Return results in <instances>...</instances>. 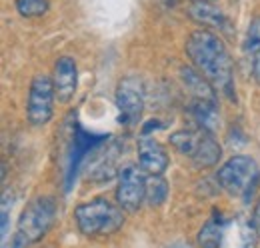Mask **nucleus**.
Listing matches in <instances>:
<instances>
[{
    "label": "nucleus",
    "instance_id": "obj_1",
    "mask_svg": "<svg viewBox=\"0 0 260 248\" xmlns=\"http://www.w3.org/2000/svg\"><path fill=\"white\" fill-rule=\"evenodd\" d=\"M184 50L196 70L214 86V90L230 100L236 98L234 66L226 44L216 32L198 28L186 38Z\"/></svg>",
    "mask_w": 260,
    "mask_h": 248
},
{
    "label": "nucleus",
    "instance_id": "obj_2",
    "mask_svg": "<svg viewBox=\"0 0 260 248\" xmlns=\"http://www.w3.org/2000/svg\"><path fill=\"white\" fill-rule=\"evenodd\" d=\"M124 208L116 202H110L108 198H94L88 202H82L74 208V220L86 238L98 236H110L118 232L124 224Z\"/></svg>",
    "mask_w": 260,
    "mask_h": 248
},
{
    "label": "nucleus",
    "instance_id": "obj_3",
    "mask_svg": "<svg viewBox=\"0 0 260 248\" xmlns=\"http://www.w3.org/2000/svg\"><path fill=\"white\" fill-rule=\"evenodd\" d=\"M216 180L220 188L232 198H240L242 202H250L260 184V168L254 158L236 154L228 158L218 168Z\"/></svg>",
    "mask_w": 260,
    "mask_h": 248
},
{
    "label": "nucleus",
    "instance_id": "obj_4",
    "mask_svg": "<svg viewBox=\"0 0 260 248\" xmlns=\"http://www.w3.org/2000/svg\"><path fill=\"white\" fill-rule=\"evenodd\" d=\"M56 220V202L52 196H38L18 218L12 246H28L46 236Z\"/></svg>",
    "mask_w": 260,
    "mask_h": 248
},
{
    "label": "nucleus",
    "instance_id": "obj_5",
    "mask_svg": "<svg viewBox=\"0 0 260 248\" xmlns=\"http://www.w3.org/2000/svg\"><path fill=\"white\" fill-rule=\"evenodd\" d=\"M118 184H116V202L126 210L136 212L142 202H146V172L140 164H124L118 168Z\"/></svg>",
    "mask_w": 260,
    "mask_h": 248
},
{
    "label": "nucleus",
    "instance_id": "obj_6",
    "mask_svg": "<svg viewBox=\"0 0 260 248\" xmlns=\"http://www.w3.org/2000/svg\"><path fill=\"white\" fill-rule=\"evenodd\" d=\"M54 82L48 74H36L30 82L28 100H26V118L32 126H44L50 122L54 112Z\"/></svg>",
    "mask_w": 260,
    "mask_h": 248
},
{
    "label": "nucleus",
    "instance_id": "obj_7",
    "mask_svg": "<svg viewBox=\"0 0 260 248\" xmlns=\"http://www.w3.org/2000/svg\"><path fill=\"white\" fill-rule=\"evenodd\" d=\"M118 122L126 128L136 126L144 110V86L138 76H124L116 86Z\"/></svg>",
    "mask_w": 260,
    "mask_h": 248
},
{
    "label": "nucleus",
    "instance_id": "obj_8",
    "mask_svg": "<svg viewBox=\"0 0 260 248\" xmlns=\"http://www.w3.org/2000/svg\"><path fill=\"white\" fill-rule=\"evenodd\" d=\"M138 164L142 166V170L146 174H164V170L170 164L168 152L154 136H150L148 132H142L138 138Z\"/></svg>",
    "mask_w": 260,
    "mask_h": 248
},
{
    "label": "nucleus",
    "instance_id": "obj_9",
    "mask_svg": "<svg viewBox=\"0 0 260 248\" xmlns=\"http://www.w3.org/2000/svg\"><path fill=\"white\" fill-rule=\"evenodd\" d=\"M52 82H54V92L58 102H70L76 94L78 86V68L76 62L70 56H60L54 64L52 72Z\"/></svg>",
    "mask_w": 260,
    "mask_h": 248
},
{
    "label": "nucleus",
    "instance_id": "obj_10",
    "mask_svg": "<svg viewBox=\"0 0 260 248\" xmlns=\"http://www.w3.org/2000/svg\"><path fill=\"white\" fill-rule=\"evenodd\" d=\"M104 142V136H98V134H90L86 132L80 124H76L74 128V134H72V150H70V166H68V178H66V188H70L76 172H78V166L82 162L84 154H90L96 146H100Z\"/></svg>",
    "mask_w": 260,
    "mask_h": 248
},
{
    "label": "nucleus",
    "instance_id": "obj_11",
    "mask_svg": "<svg viewBox=\"0 0 260 248\" xmlns=\"http://www.w3.org/2000/svg\"><path fill=\"white\" fill-rule=\"evenodd\" d=\"M188 16L202 28H218L226 30L228 20L224 12L212 4V0H192L188 4Z\"/></svg>",
    "mask_w": 260,
    "mask_h": 248
},
{
    "label": "nucleus",
    "instance_id": "obj_12",
    "mask_svg": "<svg viewBox=\"0 0 260 248\" xmlns=\"http://www.w3.org/2000/svg\"><path fill=\"white\" fill-rule=\"evenodd\" d=\"M220 156H222V148H220V144L216 142L214 132L202 130V136H200V140H198V144H196L190 160L194 162L198 168H212V166L218 164Z\"/></svg>",
    "mask_w": 260,
    "mask_h": 248
},
{
    "label": "nucleus",
    "instance_id": "obj_13",
    "mask_svg": "<svg viewBox=\"0 0 260 248\" xmlns=\"http://www.w3.org/2000/svg\"><path fill=\"white\" fill-rule=\"evenodd\" d=\"M190 112L194 116L198 128H204L208 132H214L218 128V106L216 96H200L192 98Z\"/></svg>",
    "mask_w": 260,
    "mask_h": 248
},
{
    "label": "nucleus",
    "instance_id": "obj_14",
    "mask_svg": "<svg viewBox=\"0 0 260 248\" xmlns=\"http://www.w3.org/2000/svg\"><path fill=\"white\" fill-rule=\"evenodd\" d=\"M244 52L250 64L252 76L260 86V16H254L248 24L246 40H244Z\"/></svg>",
    "mask_w": 260,
    "mask_h": 248
},
{
    "label": "nucleus",
    "instance_id": "obj_15",
    "mask_svg": "<svg viewBox=\"0 0 260 248\" xmlns=\"http://www.w3.org/2000/svg\"><path fill=\"white\" fill-rule=\"evenodd\" d=\"M116 152H118V146L114 142H110V146H106V150L98 156L90 168V178L96 180V182H104V180H110L116 172V166H114V160H116Z\"/></svg>",
    "mask_w": 260,
    "mask_h": 248
},
{
    "label": "nucleus",
    "instance_id": "obj_16",
    "mask_svg": "<svg viewBox=\"0 0 260 248\" xmlns=\"http://www.w3.org/2000/svg\"><path fill=\"white\" fill-rule=\"evenodd\" d=\"M222 232H224V222H222L220 214L216 216V212H214V216L202 226V230L198 234V244L208 248L218 246L222 242Z\"/></svg>",
    "mask_w": 260,
    "mask_h": 248
},
{
    "label": "nucleus",
    "instance_id": "obj_17",
    "mask_svg": "<svg viewBox=\"0 0 260 248\" xmlns=\"http://www.w3.org/2000/svg\"><path fill=\"white\" fill-rule=\"evenodd\" d=\"M168 198V182L162 178V174H148L146 180V204L156 208L162 206Z\"/></svg>",
    "mask_w": 260,
    "mask_h": 248
},
{
    "label": "nucleus",
    "instance_id": "obj_18",
    "mask_svg": "<svg viewBox=\"0 0 260 248\" xmlns=\"http://www.w3.org/2000/svg\"><path fill=\"white\" fill-rule=\"evenodd\" d=\"M202 130L204 128H198V130H176L172 136H170V144L180 152V154L184 156H192L194 152L196 144H198V140H200V136H202Z\"/></svg>",
    "mask_w": 260,
    "mask_h": 248
},
{
    "label": "nucleus",
    "instance_id": "obj_19",
    "mask_svg": "<svg viewBox=\"0 0 260 248\" xmlns=\"http://www.w3.org/2000/svg\"><path fill=\"white\" fill-rule=\"evenodd\" d=\"M14 8L24 18H40L48 12L50 2L48 0H14Z\"/></svg>",
    "mask_w": 260,
    "mask_h": 248
},
{
    "label": "nucleus",
    "instance_id": "obj_20",
    "mask_svg": "<svg viewBox=\"0 0 260 248\" xmlns=\"http://www.w3.org/2000/svg\"><path fill=\"white\" fill-rule=\"evenodd\" d=\"M10 210H12V202L8 200V194L2 198V242H6L8 236V218H10Z\"/></svg>",
    "mask_w": 260,
    "mask_h": 248
},
{
    "label": "nucleus",
    "instance_id": "obj_21",
    "mask_svg": "<svg viewBox=\"0 0 260 248\" xmlns=\"http://www.w3.org/2000/svg\"><path fill=\"white\" fill-rule=\"evenodd\" d=\"M252 226H254V230H256V234L260 236V198L258 202H256V206H254V212H252Z\"/></svg>",
    "mask_w": 260,
    "mask_h": 248
}]
</instances>
